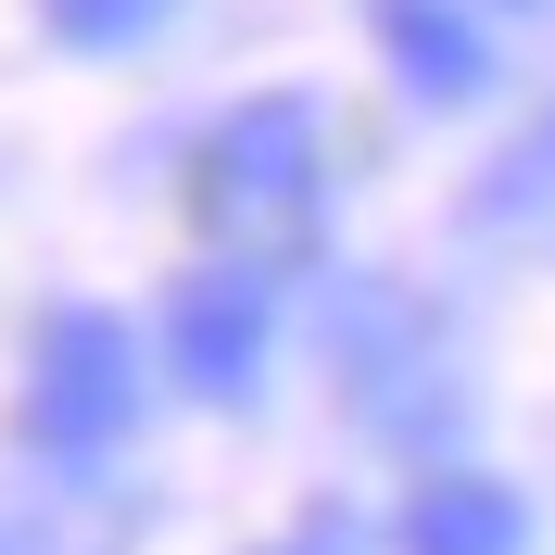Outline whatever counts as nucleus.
I'll list each match as a JSON object with an SVG mask.
<instances>
[{
	"label": "nucleus",
	"mask_w": 555,
	"mask_h": 555,
	"mask_svg": "<svg viewBox=\"0 0 555 555\" xmlns=\"http://www.w3.org/2000/svg\"><path fill=\"white\" fill-rule=\"evenodd\" d=\"M379 38H391V64H404L416 102H480L492 89V51H480V26L454 0H379Z\"/></svg>",
	"instance_id": "nucleus-5"
},
{
	"label": "nucleus",
	"mask_w": 555,
	"mask_h": 555,
	"mask_svg": "<svg viewBox=\"0 0 555 555\" xmlns=\"http://www.w3.org/2000/svg\"><path fill=\"white\" fill-rule=\"evenodd\" d=\"M190 215H203V241L241 253V266L315 253V215H328V139H315V102L266 89V102H241L228 127H203V152H190Z\"/></svg>",
	"instance_id": "nucleus-1"
},
{
	"label": "nucleus",
	"mask_w": 555,
	"mask_h": 555,
	"mask_svg": "<svg viewBox=\"0 0 555 555\" xmlns=\"http://www.w3.org/2000/svg\"><path fill=\"white\" fill-rule=\"evenodd\" d=\"M139 429V328L102 304H64L51 328H38V366H26V442L64 454V467H89V454H114Z\"/></svg>",
	"instance_id": "nucleus-2"
},
{
	"label": "nucleus",
	"mask_w": 555,
	"mask_h": 555,
	"mask_svg": "<svg viewBox=\"0 0 555 555\" xmlns=\"http://www.w3.org/2000/svg\"><path fill=\"white\" fill-rule=\"evenodd\" d=\"M51 13V38H76V51H127V38H152L177 13V0H38Z\"/></svg>",
	"instance_id": "nucleus-6"
},
{
	"label": "nucleus",
	"mask_w": 555,
	"mask_h": 555,
	"mask_svg": "<svg viewBox=\"0 0 555 555\" xmlns=\"http://www.w3.org/2000/svg\"><path fill=\"white\" fill-rule=\"evenodd\" d=\"M518 543H530V505L492 467H429L404 505V555H518Z\"/></svg>",
	"instance_id": "nucleus-4"
},
{
	"label": "nucleus",
	"mask_w": 555,
	"mask_h": 555,
	"mask_svg": "<svg viewBox=\"0 0 555 555\" xmlns=\"http://www.w3.org/2000/svg\"><path fill=\"white\" fill-rule=\"evenodd\" d=\"M266 278L253 266H203V278H177V304H165V366L177 391H203V404H241L253 366H266Z\"/></svg>",
	"instance_id": "nucleus-3"
}]
</instances>
